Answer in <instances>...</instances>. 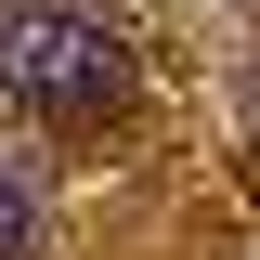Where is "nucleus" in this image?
<instances>
[{"label": "nucleus", "instance_id": "f257e3e1", "mask_svg": "<svg viewBox=\"0 0 260 260\" xmlns=\"http://www.w3.org/2000/svg\"><path fill=\"white\" fill-rule=\"evenodd\" d=\"M0 91L13 104H117L130 39L104 13H65V0H0Z\"/></svg>", "mask_w": 260, "mask_h": 260}, {"label": "nucleus", "instance_id": "f03ea898", "mask_svg": "<svg viewBox=\"0 0 260 260\" xmlns=\"http://www.w3.org/2000/svg\"><path fill=\"white\" fill-rule=\"evenodd\" d=\"M26 247H39V169L0 156V260H26Z\"/></svg>", "mask_w": 260, "mask_h": 260}]
</instances>
